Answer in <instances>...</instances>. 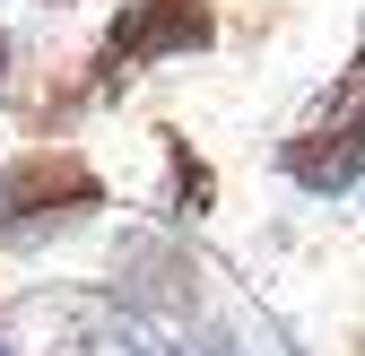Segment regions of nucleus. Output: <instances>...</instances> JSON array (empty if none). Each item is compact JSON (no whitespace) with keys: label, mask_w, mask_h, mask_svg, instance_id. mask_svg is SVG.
Here are the masks:
<instances>
[{"label":"nucleus","mask_w":365,"mask_h":356,"mask_svg":"<svg viewBox=\"0 0 365 356\" xmlns=\"http://www.w3.org/2000/svg\"><path fill=\"white\" fill-rule=\"evenodd\" d=\"M105 209H113V183L70 140H26L18 157H0V252L35 261V252L87 235Z\"/></svg>","instance_id":"1"},{"label":"nucleus","mask_w":365,"mask_h":356,"mask_svg":"<svg viewBox=\"0 0 365 356\" xmlns=\"http://www.w3.org/2000/svg\"><path fill=\"white\" fill-rule=\"evenodd\" d=\"M209 43H217V0H122L96 35V53L78 61V96L113 105L130 78H148L165 61H192Z\"/></svg>","instance_id":"2"},{"label":"nucleus","mask_w":365,"mask_h":356,"mask_svg":"<svg viewBox=\"0 0 365 356\" xmlns=\"http://www.w3.org/2000/svg\"><path fill=\"white\" fill-rule=\"evenodd\" d=\"M209 270L192 261V244H182L174 226H130L122 244H113V278H105V295L122 304L130 322H182L192 330L200 313H209V287H200Z\"/></svg>","instance_id":"3"},{"label":"nucleus","mask_w":365,"mask_h":356,"mask_svg":"<svg viewBox=\"0 0 365 356\" xmlns=\"http://www.w3.org/2000/svg\"><path fill=\"white\" fill-rule=\"evenodd\" d=\"M269 165H279L304 200H356L365 192V78H348L304 130H287Z\"/></svg>","instance_id":"4"},{"label":"nucleus","mask_w":365,"mask_h":356,"mask_svg":"<svg viewBox=\"0 0 365 356\" xmlns=\"http://www.w3.org/2000/svg\"><path fill=\"white\" fill-rule=\"evenodd\" d=\"M157 157H165V226H182V217H209L217 209V174H209V157L182 140V130H157Z\"/></svg>","instance_id":"5"},{"label":"nucleus","mask_w":365,"mask_h":356,"mask_svg":"<svg viewBox=\"0 0 365 356\" xmlns=\"http://www.w3.org/2000/svg\"><path fill=\"white\" fill-rule=\"evenodd\" d=\"M182 356H287V347H269V330L244 313V304H226V313L192 322V347H182Z\"/></svg>","instance_id":"6"},{"label":"nucleus","mask_w":365,"mask_h":356,"mask_svg":"<svg viewBox=\"0 0 365 356\" xmlns=\"http://www.w3.org/2000/svg\"><path fill=\"white\" fill-rule=\"evenodd\" d=\"M0 356H26V339H18V322L0 313Z\"/></svg>","instance_id":"7"},{"label":"nucleus","mask_w":365,"mask_h":356,"mask_svg":"<svg viewBox=\"0 0 365 356\" xmlns=\"http://www.w3.org/2000/svg\"><path fill=\"white\" fill-rule=\"evenodd\" d=\"M9 70H18V43H9V26H0V87H9Z\"/></svg>","instance_id":"8"},{"label":"nucleus","mask_w":365,"mask_h":356,"mask_svg":"<svg viewBox=\"0 0 365 356\" xmlns=\"http://www.w3.org/2000/svg\"><path fill=\"white\" fill-rule=\"evenodd\" d=\"M35 9H78V0H35Z\"/></svg>","instance_id":"9"},{"label":"nucleus","mask_w":365,"mask_h":356,"mask_svg":"<svg viewBox=\"0 0 365 356\" xmlns=\"http://www.w3.org/2000/svg\"><path fill=\"white\" fill-rule=\"evenodd\" d=\"M157 356H182V347H157Z\"/></svg>","instance_id":"10"}]
</instances>
